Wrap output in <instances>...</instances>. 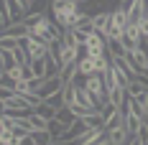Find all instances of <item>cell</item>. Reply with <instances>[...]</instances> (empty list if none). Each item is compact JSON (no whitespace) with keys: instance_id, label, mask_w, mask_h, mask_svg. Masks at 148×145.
Segmentation results:
<instances>
[{"instance_id":"6da1fadb","label":"cell","mask_w":148,"mask_h":145,"mask_svg":"<svg viewBox=\"0 0 148 145\" xmlns=\"http://www.w3.org/2000/svg\"><path fill=\"white\" fill-rule=\"evenodd\" d=\"M82 8H79V3L77 0H51V18L59 23L61 31H66L69 26V18L74 13H79Z\"/></svg>"},{"instance_id":"7a4b0ae2","label":"cell","mask_w":148,"mask_h":145,"mask_svg":"<svg viewBox=\"0 0 148 145\" xmlns=\"http://www.w3.org/2000/svg\"><path fill=\"white\" fill-rule=\"evenodd\" d=\"M77 84H82V87L87 89L89 94L97 99L100 110H102V107H105V102H107V87H105L102 74H89V76H84V79H82V82H77Z\"/></svg>"},{"instance_id":"3957f363","label":"cell","mask_w":148,"mask_h":145,"mask_svg":"<svg viewBox=\"0 0 148 145\" xmlns=\"http://www.w3.org/2000/svg\"><path fill=\"white\" fill-rule=\"evenodd\" d=\"M82 54H87V56H102V54H107V38L102 33L92 31L87 36V41H84V46H82Z\"/></svg>"},{"instance_id":"277c9868","label":"cell","mask_w":148,"mask_h":145,"mask_svg":"<svg viewBox=\"0 0 148 145\" xmlns=\"http://www.w3.org/2000/svg\"><path fill=\"white\" fill-rule=\"evenodd\" d=\"M21 44H23V48H26V54H28L31 61H33V59H44V56L51 54V46L44 44V41H38V38H33V36L21 38Z\"/></svg>"},{"instance_id":"5b68a950","label":"cell","mask_w":148,"mask_h":145,"mask_svg":"<svg viewBox=\"0 0 148 145\" xmlns=\"http://www.w3.org/2000/svg\"><path fill=\"white\" fill-rule=\"evenodd\" d=\"M102 120H105V130H112V127L123 125V110L115 107V104H110V102H105V107H102Z\"/></svg>"},{"instance_id":"8992f818","label":"cell","mask_w":148,"mask_h":145,"mask_svg":"<svg viewBox=\"0 0 148 145\" xmlns=\"http://www.w3.org/2000/svg\"><path fill=\"white\" fill-rule=\"evenodd\" d=\"M120 5L128 10L130 23H140V18L146 15V0H120Z\"/></svg>"},{"instance_id":"52a82bcc","label":"cell","mask_w":148,"mask_h":145,"mask_svg":"<svg viewBox=\"0 0 148 145\" xmlns=\"http://www.w3.org/2000/svg\"><path fill=\"white\" fill-rule=\"evenodd\" d=\"M123 46L128 48V51H135L140 41H143V36H140V28H138V23H128V28H125V36L120 38Z\"/></svg>"},{"instance_id":"ba28073f","label":"cell","mask_w":148,"mask_h":145,"mask_svg":"<svg viewBox=\"0 0 148 145\" xmlns=\"http://www.w3.org/2000/svg\"><path fill=\"white\" fill-rule=\"evenodd\" d=\"M61 87H64V82H61L59 76H46L44 82H41V87H38V97L46 99V97H51V94L61 92Z\"/></svg>"},{"instance_id":"9c48e42d","label":"cell","mask_w":148,"mask_h":145,"mask_svg":"<svg viewBox=\"0 0 148 145\" xmlns=\"http://www.w3.org/2000/svg\"><path fill=\"white\" fill-rule=\"evenodd\" d=\"M3 36H8V38H15V41H21V38H28V26L23 23V20H13V23H5V33ZM0 36V38H3Z\"/></svg>"},{"instance_id":"30bf717a","label":"cell","mask_w":148,"mask_h":145,"mask_svg":"<svg viewBox=\"0 0 148 145\" xmlns=\"http://www.w3.org/2000/svg\"><path fill=\"white\" fill-rule=\"evenodd\" d=\"M110 20H112V10H100V13L92 15V26H95V31L97 33H107V28H110Z\"/></svg>"},{"instance_id":"8fae6325","label":"cell","mask_w":148,"mask_h":145,"mask_svg":"<svg viewBox=\"0 0 148 145\" xmlns=\"http://www.w3.org/2000/svg\"><path fill=\"white\" fill-rule=\"evenodd\" d=\"M77 69H79V79H84L89 74H97V66H95V56H87V54H82L79 61H77Z\"/></svg>"},{"instance_id":"7c38bea8","label":"cell","mask_w":148,"mask_h":145,"mask_svg":"<svg viewBox=\"0 0 148 145\" xmlns=\"http://www.w3.org/2000/svg\"><path fill=\"white\" fill-rule=\"evenodd\" d=\"M128 56H130V61H133V66L138 69V74H146V71H148V56L143 54V48L128 51Z\"/></svg>"},{"instance_id":"4fadbf2b","label":"cell","mask_w":148,"mask_h":145,"mask_svg":"<svg viewBox=\"0 0 148 145\" xmlns=\"http://www.w3.org/2000/svg\"><path fill=\"white\" fill-rule=\"evenodd\" d=\"M140 117L138 115H133V112H125L123 110V125H125V130H128V135L130 138H135V132H138V127H140Z\"/></svg>"},{"instance_id":"5bb4252c","label":"cell","mask_w":148,"mask_h":145,"mask_svg":"<svg viewBox=\"0 0 148 145\" xmlns=\"http://www.w3.org/2000/svg\"><path fill=\"white\" fill-rule=\"evenodd\" d=\"M110 23H112L115 28L125 31V28H128V23H130V20H128V10H125L123 5H118V8H112V20H110Z\"/></svg>"},{"instance_id":"9a60e30c","label":"cell","mask_w":148,"mask_h":145,"mask_svg":"<svg viewBox=\"0 0 148 145\" xmlns=\"http://www.w3.org/2000/svg\"><path fill=\"white\" fill-rule=\"evenodd\" d=\"M125 97H128L125 87H112V89H107V102H110V104H115V107H120V110H123V104H125Z\"/></svg>"},{"instance_id":"2e32d148","label":"cell","mask_w":148,"mask_h":145,"mask_svg":"<svg viewBox=\"0 0 148 145\" xmlns=\"http://www.w3.org/2000/svg\"><path fill=\"white\" fill-rule=\"evenodd\" d=\"M107 138H110L115 145H125L128 140H130V135H128V130H125V125H118V127L107 130Z\"/></svg>"},{"instance_id":"e0dca14e","label":"cell","mask_w":148,"mask_h":145,"mask_svg":"<svg viewBox=\"0 0 148 145\" xmlns=\"http://www.w3.org/2000/svg\"><path fill=\"white\" fill-rule=\"evenodd\" d=\"M125 92H128L130 97H140V94H146V92H148V87L143 84V79H140V76H133V79L128 82Z\"/></svg>"},{"instance_id":"ac0fdd59","label":"cell","mask_w":148,"mask_h":145,"mask_svg":"<svg viewBox=\"0 0 148 145\" xmlns=\"http://www.w3.org/2000/svg\"><path fill=\"white\" fill-rule=\"evenodd\" d=\"M77 74H79V69H77V61H72V64H61L59 79L66 84V82H74V79H77Z\"/></svg>"},{"instance_id":"d6986e66","label":"cell","mask_w":148,"mask_h":145,"mask_svg":"<svg viewBox=\"0 0 148 145\" xmlns=\"http://www.w3.org/2000/svg\"><path fill=\"white\" fill-rule=\"evenodd\" d=\"M28 127H31V132L33 130H49V120L41 117L38 112H28Z\"/></svg>"},{"instance_id":"ffe728a7","label":"cell","mask_w":148,"mask_h":145,"mask_svg":"<svg viewBox=\"0 0 148 145\" xmlns=\"http://www.w3.org/2000/svg\"><path fill=\"white\" fill-rule=\"evenodd\" d=\"M31 69V76H36V79H46V56L44 59H33L28 64Z\"/></svg>"},{"instance_id":"44dd1931","label":"cell","mask_w":148,"mask_h":145,"mask_svg":"<svg viewBox=\"0 0 148 145\" xmlns=\"http://www.w3.org/2000/svg\"><path fill=\"white\" fill-rule=\"evenodd\" d=\"M31 138H33V143L36 145H54L56 140H54V135L49 130H33L31 132Z\"/></svg>"},{"instance_id":"7402d4cb","label":"cell","mask_w":148,"mask_h":145,"mask_svg":"<svg viewBox=\"0 0 148 145\" xmlns=\"http://www.w3.org/2000/svg\"><path fill=\"white\" fill-rule=\"evenodd\" d=\"M61 94H64V104H66V107L74 104V102H77V84H74V82H66V84L61 87Z\"/></svg>"},{"instance_id":"603a6c76","label":"cell","mask_w":148,"mask_h":145,"mask_svg":"<svg viewBox=\"0 0 148 145\" xmlns=\"http://www.w3.org/2000/svg\"><path fill=\"white\" fill-rule=\"evenodd\" d=\"M107 54H110L112 59H120V56L128 54V48L123 46V41H107Z\"/></svg>"},{"instance_id":"cb8c5ba5","label":"cell","mask_w":148,"mask_h":145,"mask_svg":"<svg viewBox=\"0 0 148 145\" xmlns=\"http://www.w3.org/2000/svg\"><path fill=\"white\" fill-rule=\"evenodd\" d=\"M56 120H61V122L66 125V130H69V127H72V122L77 120V117H74V112L64 104V107H59V110H56Z\"/></svg>"},{"instance_id":"d4e9b609","label":"cell","mask_w":148,"mask_h":145,"mask_svg":"<svg viewBox=\"0 0 148 145\" xmlns=\"http://www.w3.org/2000/svg\"><path fill=\"white\" fill-rule=\"evenodd\" d=\"M49 132H51V135H54V140H59L61 135H64V132H66V125H64V122H61V120H56V117H54V120H51V122H49Z\"/></svg>"},{"instance_id":"484cf974","label":"cell","mask_w":148,"mask_h":145,"mask_svg":"<svg viewBox=\"0 0 148 145\" xmlns=\"http://www.w3.org/2000/svg\"><path fill=\"white\" fill-rule=\"evenodd\" d=\"M69 110L74 112V117H79V120H84L87 115H92V112H97V110H92V107H84V104H79V102H74V104H69Z\"/></svg>"},{"instance_id":"4316f807","label":"cell","mask_w":148,"mask_h":145,"mask_svg":"<svg viewBox=\"0 0 148 145\" xmlns=\"http://www.w3.org/2000/svg\"><path fill=\"white\" fill-rule=\"evenodd\" d=\"M33 112H38L41 117H46V120L51 122V120L56 117V107H51V104H46V102H41V107H38V110H33Z\"/></svg>"},{"instance_id":"83f0119b","label":"cell","mask_w":148,"mask_h":145,"mask_svg":"<svg viewBox=\"0 0 148 145\" xmlns=\"http://www.w3.org/2000/svg\"><path fill=\"white\" fill-rule=\"evenodd\" d=\"M46 104H51V107H56V110H59V107H64V94H61V92H56V94H51V97H46Z\"/></svg>"},{"instance_id":"f1b7e54d","label":"cell","mask_w":148,"mask_h":145,"mask_svg":"<svg viewBox=\"0 0 148 145\" xmlns=\"http://www.w3.org/2000/svg\"><path fill=\"white\" fill-rule=\"evenodd\" d=\"M0 87H3V89H13V87H15V82H13V79H10L5 71H3V76H0Z\"/></svg>"},{"instance_id":"f546056e","label":"cell","mask_w":148,"mask_h":145,"mask_svg":"<svg viewBox=\"0 0 148 145\" xmlns=\"http://www.w3.org/2000/svg\"><path fill=\"white\" fill-rule=\"evenodd\" d=\"M138 28H140V36H143V38H148V15H143V18H140Z\"/></svg>"},{"instance_id":"4dcf8cb0","label":"cell","mask_w":148,"mask_h":145,"mask_svg":"<svg viewBox=\"0 0 148 145\" xmlns=\"http://www.w3.org/2000/svg\"><path fill=\"white\" fill-rule=\"evenodd\" d=\"M135 138H140L143 143H148V127L140 122V127H138V132H135Z\"/></svg>"},{"instance_id":"1f68e13d","label":"cell","mask_w":148,"mask_h":145,"mask_svg":"<svg viewBox=\"0 0 148 145\" xmlns=\"http://www.w3.org/2000/svg\"><path fill=\"white\" fill-rule=\"evenodd\" d=\"M125 145H143V140H140V138H130Z\"/></svg>"},{"instance_id":"d6a6232c","label":"cell","mask_w":148,"mask_h":145,"mask_svg":"<svg viewBox=\"0 0 148 145\" xmlns=\"http://www.w3.org/2000/svg\"><path fill=\"white\" fill-rule=\"evenodd\" d=\"M5 112H8V107H5V102L0 99V115H5Z\"/></svg>"},{"instance_id":"836d02e7","label":"cell","mask_w":148,"mask_h":145,"mask_svg":"<svg viewBox=\"0 0 148 145\" xmlns=\"http://www.w3.org/2000/svg\"><path fill=\"white\" fill-rule=\"evenodd\" d=\"M77 3H79V5H82V3H84V0H77Z\"/></svg>"},{"instance_id":"e575fe53","label":"cell","mask_w":148,"mask_h":145,"mask_svg":"<svg viewBox=\"0 0 148 145\" xmlns=\"http://www.w3.org/2000/svg\"><path fill=\"white\" fill-rule=\"evenodd\" d=\"M0 76H3V66H0Z\"/></svg>"},{"instance_id":"d590c367","label":"cell","mask_w":148,"mask_h":145,"mask_svg":"<svg viewBox=\"0 0 148 145\" xmlns=\"http://www.w3.org/2000/svg\"><path fill=\"white\" fill-rule=\"evenodd\" d=\"M54 145H59V143H54Z\"/></svg>"},{"instance_id":"8d00e7d4","label":"cell","mask_w":148,"mask_h":145,"mask_svg":"<svg viewBox=\"0 0 148 145\" xmlns=\"http://www.w3.org/2000/svg\"><path fill=\"white\" fill-rule=\"evenodd\" d=\"M143 145H148V143H143Z\"/></svg>"},{"instance_id":"74e56055","label":"cell","mask_w":148,"mask_h":145,"mask_svg":"<svg viewBox=\"0 0 148 145\" xmlns=\"http://www.w3.org/2000/svg\"><path fill=\"white\" fill-rule=\"evenodd\" d=\"M146 15H148V10H146Z\"/></svg>"},{"instance_id":"f35d334b","label":"cell","mask_w":148,"mask_h":145,"mask_svg":"<svg viewBox=\"0 0 148 145\" xmlns=\"http://www.w3.org/2000/svg\"><path fill=\"white\" fill-rule=\"evenodd\" d=\"M33 145H36V143H33Z\"/></svg>"},{"instance_id":"ab89813d","label":"cell","mask_w":148,"mask_h":145,"mask_svg":"<svg viewBox=\"0 0 148 145\" xmlns=\"http://www.w3.org/2000/svg\"><path fill=\"white\" fill-rule=\"evenodd\" d=\"M146 74H148V71H146Z\"/></svg>"}]
</instances>
